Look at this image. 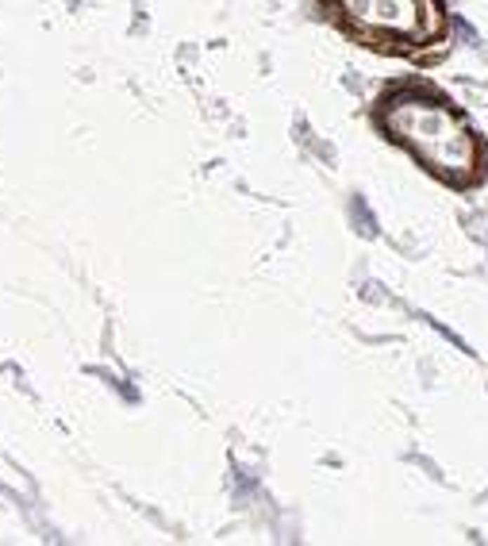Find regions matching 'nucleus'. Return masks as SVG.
<instances>
[{
	"instance_id": "obj_1",
	"label": "nucleus",
	"mask_w": 488,
	"mask_h": 546,
	"mask_svg": "<svg viewBox=\"0 0 488 546\" xmlns=\"http://www.w3.org/2000/svg\"><path fill=\"white\" fill-rule=\"evenodd\" d=\"M385 138L411 154L438 181L469 189L484 174V150L473 127L442 93L423 85H400L385 93L373 112Z\"/></svg>"
},
{
	"instance_id": "obj_2",
	"label": "nucleus",
	"mask_w": 488,
	"mask_h": 546,
	"mask_svg": "<svg viewBox=\"0 0 488 546\" xmlns=\"http://www.w3.org/2000/svg\"><path fill=\"white\" fill-rule=\"evenodd\" d=\"M323 8L343 35L381 54H423L446 35L438 0H323Z\"/></svg>"
}]
</instances>
